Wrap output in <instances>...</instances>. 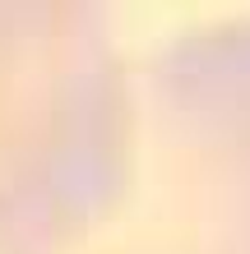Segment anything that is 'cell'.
I'll use <instances>...</instances> for the list:
<instances>
[{"label":"cell","mask_w":250,"mask_h":254,"mask_svg":"<svg viewBox=\"0 0 250 254\" xmlns=\"http://www.w3.org/2000/svg\"><path fill=\"white\" fill-rule=\"evenodd\" d=\"M125 69L83 0H0V254H61L111 208L130 162Z\"/></svg>","instance_id":"6da1fadb"},{"label":"cell","mask_w":250,"mask_h":254,"mask_svg":"<svg viewBox=\"0 0 250 254\" xmlns=\"http://www.w3.org/2000/svg\"><path fill=\"white\" fill-rule=\"evenodd\" d=\"M61 254H250V19L195 28L144 61L125 181Z\"/></svg>","instance_id":"7a4b0ae2"}]
</instances>
